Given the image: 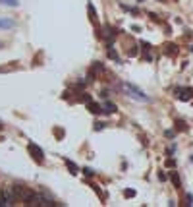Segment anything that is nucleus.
<instances>
[{
  "mask_svg": "<svg viewBox=\"0 0 193 207\" xmlns=\"http://www.w3.org/2000/svg\"><path fill=\"white\" fill-rule=\"evenodd\" d=\"M129 56H137V48H135V47L129 48Z\"/></svg>",
  "mask_w": 193,
  "mask_h": 207,
  "instance_id": "obj_16",
  "label": "nucleus"
},
{
  "mask_svg": "<svg viewBox=\"0 0 193 207\" xmlns=\"http://www.w3.org/2000/svg\"><path fill=\"white\" fill-rule=\"evenodd\" d=\"M89 108H91V112H93V114H98V112H106V111H102V107H101V105L93 103V101L89 103Z\"/></svg>",
  "mask_w": 193,
  "mask_h": 207,
  "instance_id": "obj_6",
  "label": "nucleus"
},
{
  "mask_svg": "<svg viewBox=\"0 0 193 207\" xmlns=\"http://www.w3.org/2000/svg\"><path fill=\"white\" fill-rule=\"evenodd\" d=\"M176 130H180V132H187V124L183 122V120H176Z\"/></svg>",
  "mask_w": 193,
  "mask_h": 207,
  "instance_id": "obj_7",
  "label": "nucleus"
},
{
  "mask_svg": "<svg viewBox=\"0 0 193 207\" xmlns=\"http://www.w3.org/2000/svg\"><path fill=\"white\" fill-rule=\"evenodd\" d=\"M126 89L129 91V95L133 97V99H137V101H147V103L151 101L149 97H147V95H145V93H143V91H141L139 87H135V85H131V83H126Z\"/></svg>",
  "mask_w": 193,
  "mask_h": 207,
  "instance_id": "obj_2",
  "label": "nucleus"
},
{
  "mask_svg": "<svg viewBox=\"0 0 193 207\" xmlns=\"http://www.w3.org/2000/svg\"><path fill=\"white\" fill-rule=\"evenodd\" d=\"M170 180H172V184H174L176 188H180V176L176 172H170Z\"/></svg>",
  "mask_w": 193,
  "mask_h": 207,
  "instance_id": "obj_9",
  "label": "nucleus"
},
{
  "mask_svg": "<svg viewBox=\"0 0 193 207\" xmlns=\"http://www.w3.org/2000/svg\"><path fill=\"white\" fill-rule=\"evenodd\" d=\"M16 200L14 192L8 194V192H0V207H6V205H12V201Z\"/></svg>",
  "mask_w": 193,
  "mask_h": 207,
  "instance_id": "obj_5",
  "label": "nucleus"
},
{
  "mask_svg": "<svg viewBox=\"0 0 193 207\" xmlns=\"http://www.w3.org/2000/svg\"><path fill=\"white\" fill-rule=\"evenodd\" d=\"M12 192H14V196H16V200H23V201H27L29 200V196H31V190H27L25 186H21V184H16V186H12Z\"/></svg>",
  "mask_w": 193,
  "mask_h": 207,
  "instance_id": "obj_1",
  "label": "nucleus"
},
{
  "mask_svg": "<svg viewBox=\"0 0 193 207\" xmlns=\"http://www.w3.org/2000/svg\"><path fill=\"white\" fill-rule=\"evenodd\" d=\"M102 128H104V124H102V122H97V124H95V130H97V132H98V130H102Z\"/></svg>",
  "mask_w": 193,
  "mask_h": 207,
  "instance_id": "obj_19",
  "label": "nucleus"
},
{
  "mask_svg": "<svg viewBox=\"0 0 193 207\" xmlns=\"http://www.w3.org/2000/svg\"><path fill=\"white\" fill-rule=\"evenodd\" d=\"M174 93H176V97H178L180 101H189V99H191L193 89H189V87H178Z\"/></svg>",
  "mask_w": 193,
  "mask_h": 207,
  "instance_id": "obj_4",
  "label": "nucleus"
},
{
  "mask_svg": "<svg viewBox=\"0 0 193 207\" xmlns=\"http://www.w3.org/2000/svg\"><path fill=\"white\" fill-rule=\"evenodd\" d=\"M66 166H68V168L72 170V174H77V166L73 165V163H70V161H66Z\"/></svg>",
  "mask_w": 193,
  "mask_h": 207,
  "instance_id": "obj_13",
  "label": "nucleus"
},
{
  "mask_svg": "<svg viewBox=\"0 0 193 207\" xmlns=\"http://www.w3.org/2000/svg\"><path fill=\"white\" fill-rule=\"evenodd\" d=\"M108 56H110V58H112V60H116V62H118V64H120V62H122V60H120V56H118V54H116V52H114V50H112V48H110V50H108Z\"/></svg>",
  "mask_w": 193,
  "mask_h": 207,
  "instance_id": "obj_11",
  "label": "nucleus"
},
{
  "mask_svg": "<svg viewBox=\"0 0 193 207\" xmlns=\"http://www.w3.org/2000/svg\"><path fill=\"white\" fill-rule=\"evenodd\" d=\"M27 151L33 155V159H35L37 163H43V161H44V151L37 143H29V145H27Z\"/></svg>",
  "mask_w": 193,
  "mask_h": 207,
  "instance_id": "obj_3",
  "label": "nucleus"
},
{
  "mask_svg": "<svg viewBox=\"0 0 193 207\" xmlns=\"http://www.w3.org/2000/svg\"><path fill=\"white\" fill-rule=\"evenodd\" d=\"M160 2H166V0H160Z\"/></svg>",
  "mask_w": 193,
  "mask_h": 207,
  "instance_id": "obj_22",
  "label": "nucleus"
},
{
  "mask_svg": "<svg viewBox=\"0 0 193 207\" xmlns=\"http://www.w3.org/2000/svg\"><path fill=\"white\" fill-rule=\"evenodd\" d=\"M83 172H85V174H87V176H93V170H91V168H85V170H83Z\"/></svg>",
  "mask_w": 193,
  "mask_h": 207,
  "instance_id": "obj_20",
  "label": "nucleus"
},
{
  "mask_svg": "<svg viewBox=\"0 0 193 207\" xmlns=\"http://www.w3.org/2000/svg\"><path fill=\"white\" fill-rule=\"evenodd\" d=\"M187 201H189V205H193V196H191V194L187 196Z\"/></svg>",
  "mask_w": 193,
  "mask_h": 207,
  "instance_id": "obj_21",
  "label": "nucleus"
},
{
  "mask_svg": "<svg viewBox=\"0 0 193 207\" xmlns=\"http://www.w3.org/2000/svg\"><path fill=\"white\" fill-rule=\"evenodd\" d=\"M191 163H193V157H191Z\"/></svg>",
  "mask_w": 193,
  "mask_h": 207,
  "instance_id": "obj_23",
  "label": "nucleus"
},
{
  "mask_svg": "<svg viewBox=\"0 0 193 207\" xmlns=\"http://www.w3.org/2000/svg\"><path fill=\"white\" fill-rule=\"evenodd\" d=\"M135 196V190H124V197H133Z\"/></svg>",
  "mask_w": 193,
  "mask_h": 207,
  "instance_id": "obj_15",
  "label": "nucleus"
},
{
  "mask_svg": "<svg viewBox=\"0 0 193 207\" xmlns=\"http://www.w3.org/2000/svg\"><path fill=\"white\" fill-rule=\"evenodd\" d=\"M104 108H108L106 112H116V107H114V105L110 103V101H104Z\"/></svg>",
  "mask_w": 193,
  "mask_h": 207,
  "instance_id": "obj_10",
  "label": "nucleus"
},
{
  "mask_svg": "<svg viewBox=\"0 0 193 207\" xmlns=\"http://www.w3.org/2000/svg\"><path fill=\"white\" fill-rule=\"evenodd\" d=\"M0 27H2V29H10V27H14V22H10V19H0Z\"/></svg>",
  "mask_w": 193,
  "mask_h": 207,
  "instance_id": "obj_8",
  "label": "nucleus"
},
{
  "mask_svg": "<svg viewBox=\"0 0 193 207\" xmlns=\"http://www.w3.org/2000/svg\"><path fill=\"white\" fill-rule=\"evenodd\" d=\"M89 14H91V19H93V22H95V19H97V14H95V8H93V4H89Z\"/></svg>",
  "mask_w": 193,
  "mask_h": 207,
  "instance_id": "obj_14",
  "label": "nucleus"
},
{
  "mask_svg": "<svg viewBox=\"0 0 193 207\" xmlns=\"http://www.w3.org/2000/svg\"><path fill=\"white\" fill-rule=\"evenodd\" d=\"M158 178H160V180L164 182V180H166V178H168V174H164V172H162V170H160V172H158Z\"/></svg>",
  "mask_w": 193,
  "mask_h": 207,
  "instance_id": "obj_17",
  "label": "nucleus"
},
{
  "mask_svg": "<svg viewBox=\"0 0 193 207\" xmlns=\"http://www.w3.org/2000/svg\"><path fill=\"white\" fill-rule=\"evenodd\" d=\"M2 4H6V6H12V8H16L18 6V0H0Z\"/></svg>",
  "mask_w": 193,
  "mask_h": 207,
  "instance_id": "obj_12",
  "label": "nucleus"
},
{
  "mask_svg": "<svg viewBox=\"0 0 193 207\" xmlns=\"http://www.w3.org/2000/svg\"><path fill=\"white\" fill-rule=\"evenodd\" d=\"M174 165H176V161H174V159H168V161H166V166H170V168H172Z\"/></svg>",
  "mask_w": 193,
  "mask_h": 207,
  "instance_id": "obj_18",
  "label": "nucleus"
}]
</instances>
